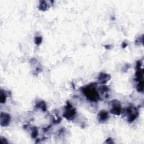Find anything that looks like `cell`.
Returning <instances> with one entry per match:
<instances>
[{
	"instance_id": "6da1fadb",
	"label": "cell",
	"mask_w": 144,
	"mask_h": 144,
	"mask_svg": "<svg viewBox=\"0 0 144 144\" xmlns=\"http://www.w3.org/2000/svg\"><path fill=\"white\" fill-rule=\"evenodd\" d=\"M96 83H91L89 86L84 87L82 90L84 95L88 100L93 102H97L100 100V95L96 90Z\"/></svg>"
},
{
	"instance_id": "7a4b0ae2",
	"label": "cell",
	"mask_w": 144,
	"mask_h": 144,
	"mask_svg": "<svg viewBox=\"0 0 144 144\" xmlns=\"http://www.w3.org/2000/svg\"><path fill=\"white\" fill-rule=\"evenodd\" d=\"M76 110L72 104L69 101H67L65 110L63 113V117L68 121L73 120L76 115Z\"/></svg>"
},
{
	"instance_id": "3957f363",
	"label": "cell",
	"mask_w": 144,
	"mask_h": 144,
	"mask_svg": "<svg viewBox=\"0 0 144 144\" xmlns=\"http://www.w3.org/2000/svg\"><path fill=\"white\" fill-rule=\"evenodd\" d=\"M126 111L128 114V121L130 123H132L135 121L138 116V112L137 109L132 106H129L127 108Z\"/></svg>"
},
{
	"instance_id": "277c9868",
	"label": "cell",
	"mask_w": 144,
	"mask_h": 144,
	"mask_svg": "<svg viewBox=\"0 0 144 144\" xmlns=\"http://www.w3.org/2000/svg\"><path fill=\"white\" fill-rule=\"evenodd\" d=\"M110 113L115 115H120L122 113V109L120 102L117 100H113L111 101V108Z\"/></svg>"
},
{
	"instance_id": "5b68a950",
	"label": "cell",
	"mask_w": 144,
	"mask_h": 144,
	"mask_svg": "<svg viewBox=\"0 0 144 144\" xmlns=\"http://www.w3.org/2000/svg\"><path fill=\"white\" fill-rule=\"evenodd\" d=\"M11 117L9 114L2 112L0 117V124L2 127H7L10 124Z\"/></svg>"
},
{
	"instance_id": "8992f818",
	"label": "cell",
	"mask_w": 144,
	"mask_h": 144,
	"mask_svg": "<svg viewBox=\"0 0 144 144\" xmlns=\"http://www.w3.org/2000/svg\"><path fill=\"white\" fill-rule=\"evenodd\" d=\"M99 82L101 85H104L109 81L111 79V76L109 74L105 73H101L98 76Z\"/></svg>"
},
{
	"instance_id": "52a82bcc",
	"label": "cell",
	"mask_w": 144,
	"mask_h": 144,
	"mask_svg": "<svg viewBox=\"0 0 144 144\" xmlns=\"http://www.w3.org/2000/svg\"><path fill=\"white\" fill-rule=\"evenodd\" d=\"M98 118L99 121L104 122L106 121L108 119H109V113H108V111H105V110H101L98 114Z\"/></svg>"
},
{
	"instance_id": "ba28073f",
	"label": "cell",
	"mask_w": 144,
	"mask_h": 144,
	"mask_svg": "<svg viewBox=\"0 0 144 144\" xmlns=\"http://www.w3.org/2000/svg\"><path fill=\"white\" fill-rule=\"evenodd\" d=\"M35 108L37 109H40L42 110L43 111H46L47 110V106L45 102L43 101H41L37 102L35 104Z\"/></svg>"
},
{
	"instance_id": "9c48e42d",
	"label": "cell",
	"mask_w": 144,
	"mask_h": 144,
	"mask_svg": "<svg viewBox=\"0 0 144 144\" xmlns=\"http://www.w3.org/2000/svg\"><path fill=\"white\" fill-rule=\"evenodd\" d=\"M136 81L140 82L143 81V69H138L136 72Z\"/></svg>"
},
{
	"instance_id": "30bf717a",
	"label": "cell",
	"mask_w": 144,
	"mask_h": 144,
	"mask_svg": "<svg viewBox=\"0 0 144 144\" xmlns=\"http://www.w3.org/2000/svg\"><path fill=\"white\" fill-rule=\"evenodd\" d=\"M47 2H48L45 1L40 2V4L39 5V9L42 11H46L49 7L47 4Z\"/></svg>"
},
{
	"instance_id": "8fae6325",
	"label": "cell",
	"mask_w": 144,
	"mask_h": 144,
	"mask_svg": "<svg viewBox=\"0 0 144 144\" xmlns=\"http://www.w3.org/2000/svg\"><path fill=\"white\" fill-rule=\"evenodd\" d=\"M6 93L4 91L1 89V92H0V102L1 104H5L6 102Z\"/></svg>"
},
{
	"instance_id": "7c38bea8",
	"label": "cell",
	"mask_w": 144,
	"mask_h": 144,
	"mask_svg": "<svg viewBox=\"0 0 144 144\" xmlns=\"http://www.w3.org/2000/svg\"><path fill=\"white\" fill-rule=\"evenodd\" d=\"M136 89L138 92H143L144 91V81H141L138 82V85H137V87H136Z\"/></svg>"
},
{
	"instance_id": "4fadbf2b",
	"label": "cell",
	"mask_w": 144,
	"mask_h": 144,
	"mask_svg": "<svg viewBox=\"0 0 144 144\" xmlns=\"http://www.w3.org/2000/svg\"><path fill=\"white\" fill-rule=\"evenodd\" d=\"M38 134V131L37 127H34L32 129V131L31 136L33 138H35Z\"/></svg>"
},
{
	"instance_id": "5bb4252c",
	"label": "cell",
	"mask_w": 144,
	"mask_h": 144,
	"mask_svg": "<svg viewBox=\"0 0 144 144\" xmlns=\"http://www.w3.org/2000/svg\"><path fill=\"white\" fill-rule=\"evenodd\" d=\"M99 91H100V92L102 93H104L106 92H108V91H109V87L108 86H106L105 85H103V86H101L99 88Z\"/></svg>"
},
{
	"instance_id": "9a60e30c",
	"label": "cell",
	"mask_w": 144,
	"mask_h": 144,
	"mask_svg": "<svg viewBox=\"0 0 144 144\" xmlns=\"http://www.w3.org/2000/svg\"><path fill=\"white\" fill-rule=\"evenodd\" d=\"M42 37L38 36V37H35L34 42H35V44H37V46L40 45V44H42Z\"/></svg>"
},
{
	"instance_id": "2e32d148",
	"label": "cell",
	"mask_w": 144,
	"mask_h": 144,
	"mask_svg": "<svg viewBox=\"0 0 144 144\" xmlns=\"http://www.w3.org/2000/svg\"><path fill=\"white\" fill-rule=\"evenodd\" d=\"M142 65V62L141 61H138L137 62V65H136V69L137 70L138 69H140V68L141 67Z\"/></svg>"
},
{
	"instance_id": "e0dca14e",
	"label": "cell",
	"mask_w": 144,
	"mask_h": 144,
	"mask_svg": "<svg viewBox=\"0 0 144 144\" xmlns=\"http://www.w3.org/2000/svg\"><path fill=\"white\" fill-rule=\"evenodd\" d=\"M105 144H113L114 142L113 141V140H112V138H109L106 140V141L105 142Z\"/></svg>"
},
{
	"instance_id": "ac0fdd59",
	"label": "cell",
	"mask_w": 144,
	"mask_h": 144,
	"mask_svg": "<svg viewBox=\"0 0 144 144\" xmlns=\"http://www.w3.org/2000/svg\"><path fill=\"white\" fill-rule=\"evenodd\" d=\"M1 143H2V144H7L8 143V142H7V140L4 138H1Z\"/></svg>"
},
{
	"instance_id": "d6986e66",
	"label": "cell",
	"mask_w": 144,
	"mask_h": 144,
	"mask_svg": "<svg viewBox=\"0 0 144 144\" xmlns=\"http://www.w3.org/2000/svg\"><path fill=\"white\" fill-rule=\"evenodd\" d=\"M127 46H128V44H127V43L126 42H123L122 43V47L123 48H125Z\"/></svg>"
},
{
	"instance_id": "ffe728a7",
	"label": "cell",
	"mask_w": 144,
	"mask_h": 144,
	"mask_svg": "<svg viewBox=\"0 0 144 144\" xmlns=\"http://www.w3.org/2000/svg\"><path fill=\"white\" fill-rule=\"evenodd\" d=\"M105 47L107 50H109L111 48V46L109 45V44H108V45H106L105 46Z\"/></svg>"
}]
</instances>
